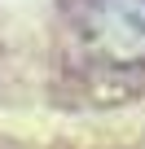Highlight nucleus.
<instances>
[{"label": "nucleus", "instance_id": "1", "mask_svg": "<svg viewBox=\"0 0 145 149\" xmlns=\"http://www.w3.org/2000/svg\"><path fill=\"white\" fill-rule=\"evenodd\" d=\"M92 40L110 61L145 57V0H101L92 9Z\"/></svg>", "mask_w": 145, "mask_h": 149}]
</instances>
